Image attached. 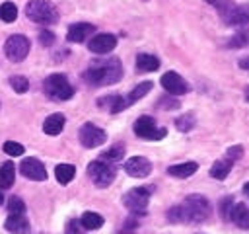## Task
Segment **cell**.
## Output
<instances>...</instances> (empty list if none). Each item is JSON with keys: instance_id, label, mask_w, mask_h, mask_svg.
I'll use <instances>...</instances> for the list:
<instances>
[{"instance_id": "6da1fadb", "label": "cell", "mask_w": 249, "mask_h": 234, "mask_svg": "<svg viewBox=\"0 0 249 234\" xmlns=\"http://www.w3.org/2000/svg\"><path fill=\"white\" fill-rule=\"evenodd\" d=\"M210 201L204 195H189L181 205L167 211L169 222H202L210 216Z\"/></svg>"}, {"instance_id": "7a4b0ae2", "label": "cell", "mask_w": 249, "mask_h": 234, "mask_svg": "<svg viewBox=\"0 0 249 234\" xmlns=\"http://www.w3.org/2000/svg\"><path fill=\"white\" fill-rule=\"evenodd\" d=\"M84 78L91 86H109V84H115V82H119L123 78V64L115 57H111V58H97V60L89 62Z\"/></svg>"}, {"instance_id": "3957f363", "label": "cell", "mask_w": 249, "mask_h": 234, "mask_svg": "<svg viewBox=\"0 0 249 234\" xmlns=\"http://www.w3.org/2000/svg\"><path fill=\"white\" fill-rule=\"evenodd\" d=\"M25 16L31 21L41 23V25H51V23L58 21V10L47 0H31V2H27Z\"/></svg>"}, {"instance_id": "277c9868", "label": "cell", "mask_w": 249, "mask_h": 234, "mask_svg": "<svg viewBox=\"0 0 249 234\" xmlns=\"http://www.w3.org/2000/svg\"><path fill=\"white\" fill-rule=\"evenodd\" d=\"M43 86H45L47 96H51L56 101H66V99H70L74 96V86L68 82V78L64 74H58V72L47 76Z\"/></svg>"}, {"instance_id": "5b68a950", "label": "cell", "mask_w": 249, "mask_h": 234, "mask_svg": "<svg viewBox=\"0 0 249 234\" xmlns=\"http://www.w3.org/2000/svg\"><path fill=\"white\" fill-rule=\"evenodd\" d=\"M154 193V187L152 185H146V187H132L128 193H124L123 197V203L124 207L134 213V214H140V213H146V207H148V201Z\"/></svg>"}, {"instance_id": "8992f818", "label": "cell", "mask_w": 249, "mask_h": 234, "mask_svg": "<svg viewBox=\"0 0 249 234\" xmlns=\"http://www.w3.org/2000/svg\"><path fill=\"white\" fill-rule=\"evenodd\" d=\"M88 174H89V179L97 185V187H107L113 183L117 172H115V166L113 164H107L103 160H93L88 164Z\"/></svg>"}, {"instance_id": "52a82bcc", "label": "cell", "mask_w": 249, "mask_h": 234, "mask_svg": "<svg viewBox=\"0 0 249 234\" xmlns=\"http://www.w3.org/2000/svg\"><path fill=\"white\" fill-rule=\"evenodd\" d=\"M134 135L140 138H148V140H160L167 135L165 129L156 125V119L150 115H142L134 121Z\"/></svg>"}, {"instance_id": "ba28073f", "label": "cell", "mask_w": 249, "mask_h": 234, "mask_svg": "<svg viewBox=\"0 0 249 234\" xmlns=\"http://www.w3.org/2000/svg\"><path fill=\"white\" fill-rule=\"evenodd\" d=\"M29 47H31V43H29L27 37H23V35H12L4 43V53H6V57L12 62H21L27 57Z\"/></svg>"}, {"instance_id": "9c48e42d", "label": "cell", "mask_w": 249, "mask_h": 234, "mask_svg": "<svg viewBox=\"0 0 249 234\" xmlns=\"http://www.w3.org/2000/svg\"><path fill=\"white\" fill-rule=\"evenodd\" d=\"M78 138L86 148H95V146H101L107 140V135L101 127H97L93 123H84L78 131Z\"/></svg>"}, {"instance_id": "30bf717a", "label": "cell", "mask_w": 249, "mask_h": 234, "mask_svg": "<svg viewBox=\"0 0 249 234\" xmlns=\"http://www.w3.org/2000/svg\"><path fill=\"white\" fill-rule=\"evenodd\" d=\"M154 88V84L152 82H140L138 86H134L126 96H121L119 94V99H117V107H115V113H119V111H123V109H126V107H130L134 101H138V99H142L150 90Z\"/></svg>"}, {"instance_id": "8fae6325", "label": "cell", "mask_w": 249, "mask_h": 234, "mask_svg": "<svg viewBox=\"0 0 249 234\" xmlns=\"http://www.w3.org/2000/svg\"><path fill=\"white\" fill-rule=\"evenodd\" d=\"M161 86L171 96H183V94H187L191 90V86L187 84V80L181 74L173 72V70H169V72H165L161 76Z\"/></svg>"}, {"instance_id": "7c38bea8", "label": "cell", "mask_w": 249, "mask_h": 234, "mask_svg": "<svg viewBox=\"0 0 249 234\" xmlns=\"http://www.w3.org/2000/svg\"><path fill=\"white\" fill-rule=\"evenodd\" d=\"M19 172H21L27 179H33V181H43V179H47V170H45L43 162L37 160V158H25V160H21Z\"/></svg>"}, {"instance_id": "4fadbf2b", "label": "cell", "mask_w": 249, "mask_h": 234, "mask_svg": "<svg viewBox=\"0 0 249 234\" xmlns=\"http://www.w3.org/2000/svg\"><path fill=\"white\" fill-rule=\"evenodd\" d=\"M124 172L130 177H146L152 172V162L144 156H132L124 162Z\"/></svg>"}, {"instance_id": "5bb4252c", "label": "cell", "mask_w": 249, "mask_h": 234, "mask_svg": "<svg viewBox=\"0 0 249 234\" xmlns=\"http://www.w3.org/2000/svg\"><path fill=\"white\" fill-rule=\"evenodd\" d=\"M117 47V37L113 33H97L89 41V51L95 55H107Z\"/></svg>"}, {"instance_id": "9a60e30c", "label": "cell", "mask_w": 249, "mask_h": 234, "mask_svg": "<svg viewBox=\"0 0 249 234\" xmlns=\"http://www.w3.org/2000/svg\"><path fill=\"white\" fill-rule=\"evenodd\" d=\"M93 31H95V27H93L91 23H84V21L72 23V25L68 27L66 39H68L70 43H82V41H86V37L91 35Z\"/></svg>"}, {"instance_id": "2e32d148", "label": "cell", "mask_w": 249, "mask_h": 234, "mask_svg": "<svg viewBox=\"0 0 249 234\" xmlns=\"http://www.w3.org/2000/svg\"><path fill=\"white\" fill-rule=\"evenodd\" d=\"M247 20H249V12L245 4H233L231 10L224 16V21L228 25H245Z\"/></svg>"}, {"instance_id": "e0dca14e", "label": "cell", "mask_w": 249, "mask_h": 234, "mask_svg": "<svg viewBox=\"0 0 249 234\" xmlns=\"http://www.w3.org/2000/svg\"><path fill=\"white\" fill-rule=\"evenodd\" d=\"M4 226H6V230L12 232V234H27V232L31 230L29 220H27L23 214H10V216L6 218V222H4Z\"/></svg>"}, {"instance_id": "ac0fdd59", "label": "cell", "mask_w": 249, "mask_h": 234, "mask_svg": "<svg viewBox=\"0 0 249 234\" xmlns=\"http://www.w3.org/2000/svg\"><path fill=\"white\" fill-rule=\"evenodd\" d=\"M228 218L230 220H233L239 228H249V209H247V205L245 203H235V205H231V211H230V214H228Z\"/></svg>"}, {"instance_id": "d6986e66", "label": "cell", "mask_w": 249, "mask_h": 234, "mask_svg": "<svg viewBox=\"0 0 249 234\" xmlns=\"http://www.w3.org/2000/svg\"><path fill=\"white\" fill-rule=\"evenodd\" d=\"M64 123H66V117H64L62 113H53V115H49V117L45 119V123H43V131H45V135L56 136V135L62 133Z\"/></svg>"}, {"instance_id": "ffe728a7", "label": "cell", "mask_w": 249, "mask_h": 234, "mask_svg": "<svg viewBox=\"0 0 249 234\" xmlns=\"http://www.w3.org/2000/svg\"><path fill=\"white\" fill-rule=\"evenodd\" d=\"M198 170L196 162H183V164H175L167 168V174L173 177H191L195 172Z\"/></svg>"}, {"instance_id": "44dd1931", "label": "cell", "mask_w": 249, "mask_h": 234, "mask_svg": "<svg viewBox=\"0 0 249 234\" xmlns=\"http://www.w3.org/2000/svg\"><path fill=\"white\" fill-rule=\"evenodd\" d=\"M158 68H160L158 57L146 55V53H142V55L136 57V70H138V72H154V70H158Z\"/></svg>"}, {"instance_id": "7402d4cb", "label": "cell", "mask_w": 249, "mask_h": 234, "mask_svg": "<svg viewBox=\"0 0 249 234\" xmlns=\"http://www.w3.org/2000/svg\"><path fill=\"white\" fill-rule=\"evenodd\" d=\"M124 150H126V146L124 144H121V142H115L109 150H105L101 156H99V160H103V162H107V164H115V162H121L123 158H124Z\"/></svg>"}, {"instance_id": "603a6c76", "label": "cell", "mask_w": 249, "mask_h": 234, "mask_svg": "<svg viewBox=\"0 0 249 234\" xmlns=\"http://www.w3.org/2000/svg\"><path fill=\"white\" fill-rule=\"evenodd\" d=\"M14 177H16V168L8 160L0 166V189H10L14 185Z\"/></svg>"}, {"instance_id": "cb8c5ba5", "label": "cell", "mask_w": 249, "mask_h": 234, "mask_svg": "<svg viewBox=\"0 0 249 234\" xmlns=\"http://www.w3.org/2000/svg\"><path fill=\"white\" fill-rule=\"evenodd\" d=\"M80 222H82L84 230H97V228H101V226H103V222H105V220H103V216H101L99 213L88 211V213H84V214H82Z\"/></svg>"}, {"instance_id": "d4e9b609", "label": "cell", "mask_w": 249, "mask_h": 234, "mask_svg": "<svg viewBox=\"0 0 249 234\" xmlns=\"http://www.w3.org/2000/svg\"><path fill=\"white\" fill-rule=\"evenodd\" d=\"M231 164H233V162H230L228 158H222V160L214 162L212 168H210V176H212L214 179H220V181L226 179L228 174H230V170H231Z\"/></svg>"}, {"instance_id": "484cf974", "label": "cell", "mask_w": 249, "mask_h": 234, "mask_svg": "<svg viewBox=\"0 0 249 234\" xmlns=\"http://www.w3.org/2000/svg\"><path fill=\"white\" fill-rule=\"evenodd\" d=\"M54 176H56V181H58V183L66 185V183H70V181L74 179L76 168H74L72 164H58V166L54 168Z\"/></svg>"}, {"instance_id": "4316f807", "label": "cell", "mask_w": 249, "mask_h": 234, "mask_svg": "<svg viewBox=\"0 0 249 234\" xmlns=\"http://www.w3.org/2000/svg\"><path fill=\"white\" fill-rule=\"evenodd\" d=\"M16 18H18V8H16L14 2H4V4H0V20H2V21L12 23Z\"/></svg>"}, {"instance_id": "83f0119b", "label": "cell", "mask_w": 249, "mask_h": 234, "mask_svg": "<svg viewBox=\"0 0 249 234\" xmlns=\"http://www.w3.org/2000/svg\"><path fill=\"white\" fill-rule=\"evenodd\" d=\"M10 86H12L18 94H25V92L29 90V80H27L25 76L16 74V76H12V78H10Z\"/></svg>"}, {"instance_id": "f1b7e54d", "label": "cell", "mask_w": 249, "mask_h": 234, "mask_svg": "<svg viewBox=\"0 0 249 234\" xmlns=\"http://www.w3.org/2000/svg\"><path fill=\"white\" fill-rule=\"evenodd\" d=\"M175 127L179 129V131H191L193 127H195V115L193 113H185V115H181V117H177L175 119Z\"/></svg>"}, {"instance_id": "f546056e", "label": "cell", "mask_w": 249, "mask_h": 234, "mask_svg": "<svg viewBox=\"0 0 249 234\" xmlns=\"http://www.w3.org/2000/svg\"><path fill=\"white\" fill-rule=\"evenodd\" d=\"M8 213H10V214H23V213H25L23 201H21L19 197L12 195V197L8 199Z\"/></svg>"}, {"instance_id": "4dcf8cb0", "label": "cell", "mask_w": 249, "mask_h": 234, "mask_svg": "<svg viewBox=\"0 0 249 234\" xmlns=\"http://www.w3.org/2000/svg\"><path fill=\"white\" fill-rule=\"evenodd\" d=\"M117 99H119V94H111V96L101 98V99L97 101V105H99V107H103V109H105V111H109V113H115Z\"/></svg>"}, {"instance_id": "1f68e13d", "label": "cell", "mask_w": 249, "mask_h": 234, "mask_svg": "<svg viewBox=\"0 0 249 234\" xmlns=\"http://www.w3.org/2000/svg\"><path fill=\"white\" fill-rule=\"evenodd\" d=\"M4 152L8 156H21L23 154V146L19 142H14V140H6L4 142Z\"/></svg>"}, {"instance_id": "d6a6232c", "label": "cell", "mask_w": 249, "mask_h": 234, "mask_svg": "<svg viewBox=\"0 0 249 234\" xmlns=\"http://www.w3.org/2000/svg\"><path fill=\"white\" fill-rule=\"evenodd\" d=\"M82 232H84V226H82V222H80L78 218H72V220H68L64 234H82Z\"/></svg>"}, {"instance_id": "836d02e7", "label": "cell", "mask_w": 249, "mask_h": 234, "mask_svg": "<svg viewBox=\"0 0 249 234\" xmlns=\"http://www.w3.org/2000/svg\"><path fill=\"white\" fill-rule=\"evenodd\" d=\"M230 162H237L239 158H243V146L235 144V146H230L228 148V156H226Z\"/></svg>"}, {"instance_id": "e575fe53", "label": "cell", "mask_w": 249, "mask_h": 234, "mask_svg": "<svg viewBox=\"0 0 249 234\" xmlns=\"http://www.w3.org/2000/svg\"><path fill=\"white\" fill-rule=\"evenodd\" d=\"M39 43H41L43 47H51V45L54 43V33L49 31V29H43V31L39 33Z\"/></svg>"}, {"instance_id": "d590c367", "label": "cell", "mask_w": 249, "mask_h": 234, "mask_svg": "<svg viewBox=\"0 0 249 234\" xmlns=\"http://www.w3.org/2000/svg\"><path fill=\"white\" fill-rule=\"evenodd\" d=\"M245 43H247V33H245V31H239V33H235V37L230 41V47H245Z\"/></svg>"}, {"instance_id": "8d00e7d4", "label": "cell", "mask_w": 249, "mask_h": 234, "mask_svg": "<svg viewBox=\"0 0 249 234\" xmlns=\"http://www.w3.org/2000/svg\"><path fill=\"white\" fill-rule=\"evenodd\" d=\"M231 205H233V197H226V199L220 203V213H222L224 218H228V214H230L228 211L231 209Z\"/></svg>"}, {"instance_id": "74e56055", "label": "cell", "mask_w": 249, "mask_h": 234, "mask_svg": "<svg viewBox=\"0 0 249 234\" xmlns=\"http://www.w3.org/2000/svg\"><path fill=\"white\" fill-rule=\"evenodd\" d=\"M138 224H140V220H136V216H130V218L124 222V230H134Z\"/></svg>"}, {"instance_id": "f35d334b", "label": "cell", "mask_w": 249, "mask_h": 234, "mask_svg": "<svg viewBox=\"0 0 249 234\" xmlns=\"http://www.w3.org/2000/svg\"><path fill=\"white\" fill-rule=\"evenodd\" d=\"M239 66H241V68H243V70H245V68H247V66H249V64H247V57H243V58H241V60H239Z\"/></svg>"}, {"instance_id": "ab89813d", "label": "cell", "mask_w": 249, "mask_h": 234, "mask_svg": "<svg viewBox=\"0 0 249 234\" xmlns=\"http://www.w3.org/2000/svg\"><path fill=\"white\" fill-rule=\"evenodd\" d=\"M206 2H208V4H212V6L216 4V0H206Z\"/></svg>"}, {"instance_id": "60d3db41", "label": "cell", "mask_w": 249, "mask_h": 234, "mask_svg": "<svg viewBox=\"0 0 249 234\" xmlns=\"http://www.w3.org/2000/svg\"><path fill=\"white\" fill-rule=\"evenodd\" d=\"M2 201H4V195H2V191H0V205H2Z\"/></svg>"}]
</instances>
